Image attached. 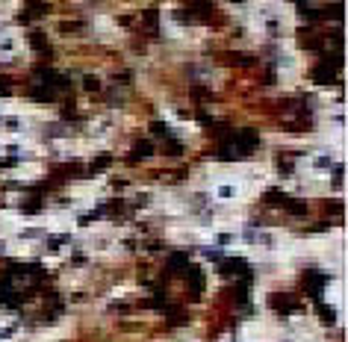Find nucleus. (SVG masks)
Instances as JSON below:
<instances>
[{"mask_svg":"<svg viewBox=\"0 0 348 342\" xmlns=\"http://www.w3.org/2000/svg\"><path fill=\"white\" fill-rule=\"evenodd\" d=\"M245 180L242 177H236V174H227V177H218L215 183H213V195L218 198V201H239L242 195H245Z\"/></svg>","mask_w":348,"mask_h":342,"instance_id":"1","label":"nucleus"},{"mask_svg":"<svg viewBox=\"0 0 348 342\" xmlns=\"http://www.w3.org/2000/svg\"><path fill=\"white\" fill-rule=\"evenodd\" d=\"M3 118H6V115H3V112H0V121H3Z\"/></svg>","mask_w":348,"mask_h":342,"instance_id":"2","label":"nucleus"}]
</instances>
